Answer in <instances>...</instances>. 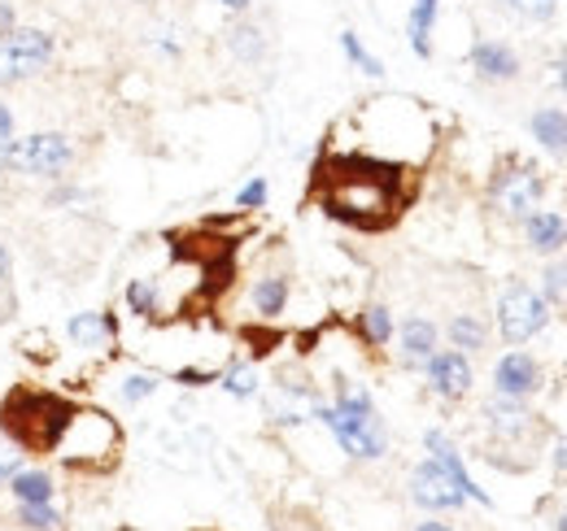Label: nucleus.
Wrapping results in <instances>:
<instances>
[{"label":"nucleus","instance_id":"f257e3e1","mask_svg":"<svg viewBox=\"0 0 567 531\" xmlns=\"http://www.w3.org/2000/svg\"><path fill=\"white\" fill-rule=\"evenodd\" d=\"M310 200L350 231H389L415 200V170L371 153H323L310 170Z\"/></svg>","mask_w":567,"mask_h":531},{"label":"nucleus","instance_id":"f03ea898","mask_svg":"<svg viewBox=\"0 0 567 531\" xmlns=\"http://www.w3.org/2000/svg\"><path fill=\"white\" fill-rule=\"evenodd\" d=\"M79 400L53 388H31L13 384L0 397V436L22 454V458H53L66 427H71Z\"/></svg>","mask_w":567,"mask_h":531},{"label":"nucleus","instance_id":"7ed1b4c3","mask_svg":"<svg viewBox=\"0 0 567 531\" xmlns=\"http://www.w3.org/2000/svg\"><path fill=\"white\" fill-rule=\"evenodd\" d=\"M118 454H123V427L96 409V405H83L74 409L71 427L58 445V462L66 470H87V475H105L118 466Z\"/></svg>","mask_w":567,"mask_h":531},{"label":"nucleus","instance_id":"20e7f679","mask_svg":"<svg viewBox=\"0 0 567 531\" xmlns=\"http://www.w3.org/2000/svg\"><path fill=\"white\" fill-rule=\"evenodd\" d=\"M315 418H323V427L337 436V445L350 458H384V423L375 414V405L358 388H337V405H319Z\"/></svg>","mask_w":567,"mask_h":531},{"label":"nucleus","instance_id":"39448f33","mask_svg":"<svg viewBox=\"0 0 567 531\" xmlns=\"http://www.w3.org/2000/svg\"><path fill=\"white\" fill-rule=\"evenodd\" d=\"M58 40L44 27H13L0 35V87H18L53 62Z\"/></svg>","mask_w":567,"mask_h":531},{"label":"nucleus","instance_id":"423d86ee","mask_svg":"<svg viewBox=\"0 0 567 531\" xmlns=\"http://www.w3.org/2000/svg\"><path fill=\"white\" fill-rule=\"evenodd\" d=\"M74 148L62 132H35L13 139L9 157H4V170H18V175H35V179H62L71 170Z\"/></svg>","mask_w":567,"mask_h":531},{"label":"nucleus","instance_id":"0eeeda50","mask_svg":"<svg viewBox=\"0 0 567 531\" xmlns=\"http://www.w3.org/2000/svg\"><path fill=\"white\" fill-rule=\"evenodd\" d=\"M542 188L546 184H542V175L528 162L506 157L494 170V179H489V200H494L497 214H506V218H528L537 209V200H542Z\"/></svg>","mask_w":567,"mask_h":531},{"label":"nucleus","instance_id":"6e6552de","mask_svg":"<svg viewBox=\"0 0 567 531\" xmlns=\"http://www.w3.org/2000/svg\"><path fill=\"white\" fill-rule=\"evenodd\" d=\"M546 319H550L546 296H537V292L524 288V283H511V288L502 292V301H497V332H502L506 344L533 340V335L546 327Z\"/></svg>","mask_w":567,"mask_h":531},{"label":"nucleus","instance_id":"1a4fd4ad","mask_svg":"<svg viewBox=\"0 0 567 531\" xmlns=\"http://www.w3.org/2000/svg\"><path fill=\"white\" fill-rule=\"evenodd\" d=\"M411 497H415V506H424V510H458L467 497L454 488V479L441 470V466L427 458L424 466H415V475H411Z\"/></svg>","mask_w":567,"mask_h":531},{"label":"nucleus","instance_id":"9d476101","mask_svg":"<svg viewBox=\"0 0 567 531\" xmlns=\"http://www.w3.org/2000/svg\"><path fill=\"white\" fill-rule=\"evenodd\" d=\"M424 366H427V384H432V393L441 400L467 397V388H472V366H467V357H463L458 348L432 353Z\"/></svg>","mask_w":567,"mask_h":531},{"label":"nucleus","instance_id":"9b49d317","mask_svg":"<svg viewBox=\"0 0 567 531\" xmlns=\"http://www.w3.org/2000/svg\"><path fill=\"white\" fill-rule=\"evenodd\" d=\"M494 384H497V397L524 400L542 388V366H537L528 353H519V348H515V353H506V357L497 362Z\"/></svg>","mask_w":567,"mask_h":531},{"label":"nucleus","instance_id":"f8f14e48","mask_svg":"<svg viewBox=\"0 0 567 531\" xmlns=\"http://www.w3.org/2000/svg\"><path fill=\"white\" fill-rule=\"evenodd\" d=\"M485 423H489V436H494V445H515L519 436H528V431H537V418L519 405L515 397H494L485 405Z\"/></svg>","mask_w":567,"mask_h":531},{"label":"nucleus","instance_id":"ddd939ff","mask_svg":"<svg viewBox=\"0 0 567 531\" xmlns=\"http://www.w3.org/2000/svg\"><path fill=\"white\" fill-rule=\"evenodd\" d=\"M424 449L432 454V462H436L441 470H445V475H450V479H454V488H458V492H463L467 501H481V506H489L485 488H476V479L467 475V466H463L458 449L450 445V436H445V431H436V427H432V431L424 436Z\"/></svg>","mask_w":567,"mask_h":531},{"label":"nucleus","instance_id":"4468645a","mask_svg":"<svg viewBox=\"0 0 567 531\" xmlns=\"http://www.w3.org/2000/svg\"><path fill=\"white\" fill-rule=\"evenodd\" d=\"M467 62H472V70H476L481 79H489V83H502V79H515V74H519V58H515L506 44H494V40L472 44Z\"/></svg>","mask_w":567,"mask_h":531},{"label":"nucleus","instance_id":"2eb2a0df","mask_svg":"<svg viewBox=\"0 0 567 531\" xmlns=\"http://www.w3.org/2000/svg\"><path fill=\"white\" fill-rule=\"evenodd\" d=\"M66 332H71V340L79 348H105V344L118 340V323H114V314L83 310V314H74L71 323H66Z\"/></svg>","mask_w":567,"mask_h":531},{"label":"nucleus","instance_id":"dca6fc26","mask_svg":"<svg viewBox=\"0 0 567 531\" xmlns=\"http://www.w3.org/2000/svg\"><path fill=\"white\" fill-rule=\"evenodd\" d=\"M524 236H528V249L537 253H555L567 244V222L555 214V209H533L524 218Z\"/></svg>","mask_w":567,"mask_h":531},{"label":"nucleus","instance_id":"f3484780","mask_svg":"<svg viewBox=\"0 0 567 531\" xmlns=\"http://www.w3.org/2000/svg\"><path fill=\"white\" fill-rule=\"evenodd\" d=\"M432 353H436V327L427 319L402 323V362L406 366H424Z\"/></svg>","mask_w":567,"mask_h":531},{"label":"nucleus","instance_id":"a211bd4d","mask_svg":"<svg viewBox=\"0 0 567 531\" xmlns=\"http://www.w3.org/2000/svg\"><path fill=\"white\" fill-rule=\"evenodd\" d=\"M9 492L18 506H44V501H53V475L49 470H18L9 479Z\"/></svg>","mask_w":567,"mask_h":531},{"label":"nucleus","instance_id":"6ab92c4d","mask_svg":"<svg viewBox=\"0 0 567 531\" xmlns=\"http://www.w3.org/2000/svg\"><path fill=\"white\" fill-rule=\"evenodd\" d=\"M533 139L542 144V148H550V153H567V114L564 110H537L533 114Z\"/></svg>","mask_w":567,"mask_h":531},{"label":"nucleus","instance_id":"aec40b11","mask_svg":"<svg viewBox=\"0 0 567 531\" xmlns=\"http://www.w3.org/2000/svg\"><path fill=\"white\" fill-rule=\"evenodd\" d=\"M436 4H441V0H411L406 35H411V49H415L420 58H432V22H436Z\"/></svg>","mask_w":567,"mask_h":531},{"label":"nucleus","instance_id":"412c9836","mask_svg":"<svg viewBox=\"0 0 567 531\" xmlns=\"http://www.w3.org/2000/svg\"><path fill=\"white\" fill-rule=\"evenodd\" d=\"M284 305H288V279L284 274H267V279H258L254 283V310H258V319H276L284 314Z\"/></svg>","mask_w":567,"mask_h":531},{"label":"nucleus","instance_id":"4be33fe9","mask_svg":"<svg viewBox=\"0 0 567 531\" xmlns=\"http://www.w3.org/2000/svg\"><path fill=\"white\" fill-rule=\"evenodd\" d=\"M227 49H231L240 62H249V66L267 58V40H262V31L249 27V22H236V27L227 31Z\"/></svg>","mask_w":567,"mask_h":531},{"label":"nucleus","instance_id":"5701e85b","mask_svg":"<svg viewBox=\"0 0 567 531\" xmlns=\"http://www.w3.org/2000/svg\"><path fill=\"white\" fill-rule=\"evenodd\" d=\"M358 335H362V344L384 348V344L393 340V314H389L384 305H367V310L358 314Z\"/></svg>","mask_w":567,"mask_h":531},{"label":"nucleus","instance_id":"b1692460","mask_svg":"<svg viewBox=\"0 0 567 531\" xmlns=\"http://www.w3.org/2000/svg\"><path fill=\"white\" fill-rule=\"evenodd\" d=\"M450 340H454L458 353H463V348H485V323L472 319V314H458V319L450 323Z\"/></svg>","mask_w":567,"mask_h":531},{"label":"nucleus","instance_id":"393cba45","mask_svg":"<svg viewBox=\"0 0 567 531\" xmlns=\"http://www.w3.org/2000/svg\"><path fill=\"white\" fill-rule=\"evenodd\" d=\"M127 310L136 314V319H157V288L153 283H144V279H136V283H127Z\"/></svg>","mask_w":567,"mask_h":531},{"label":"nucleus","instance_id":"a878e982","mask_svg":"<svg viewBox=\"0 0 567 531\" xmlns=\"http://www.w3.org/2000/svg\"><path fill=\"white\" fill-rule=\"evenodd\" d=\"M18 523L31 531H58L62 528V514L53 510V501H44V506H18Z\"/></svg>","mask_w":567,"mask_h":531},{"label":"nucleus","instance_id":"bb28decb","mask_svg":"<svg viewBox=\"0 0 567 531\" xmlns=\"http://www.w3.org/2000/svg\"><path fill=\"white\" fill-rule=\"evenodd\" d=\"M218 379H223V388H227L231 397H254V393H258V375H254V366H227Z\"/></svg>","mask_w":567,"mask_h":531},{"label":"nucleus","instance_id":"cd10ccee","mask_svg":"<svg viewBox=\"0 0 567 531\" xmlns=\"http://www.w3.org/2000/svg\"><path fill=\"white\" fill-rule=\"evenodd\" d=\"M341 49H346V58H350V62H354V66L362 70V74H371V79H380V74H384L380 58H371V53H367V49L358 44L354 31H341Z\"/></svg>","mask_w":567,"mask_h":531},{"label":"nucleus","instance_id":"c85d7f7f","mask_svg":"<svg viewBox=\"0 0 567 531\" xmlns=\"http://www.w3.org/2000/svg\"><path fill=\"white\" fill-rule=\"evenodd\" d=\"M506 9H515L519 18H533V22H550L555 18V0H506Z\"/></svg>","mask_w":567,"mask_h":531},{"label":"nucleus","instance_id":"c756f323","mask_svg":"<svg viewBox=\"0 0 567 531\" xmlns=\"http://www.w3.org/2000/svg\"><path fill=\"white\" fill-rule=\"evenodd\" d=\"M542 279H546V296H550L555 305H559V301H567V262L550 266Z\"/></svg>","mask_w":567,"mask_h":531},{"label":"nucleus","instance_id":"7c9ffc66","mask_svg":"<svg viewBox=\"0 0 567 531\" xmlns=\"http://www.w3.org/2000/svg\"><path fill=\"white\" fill-rule=\"evenodd\" d=\"M267 192H271V188H267V179H249V184L240 188L236 205H240V209H262V205H267Z\"/></svg>","mask_w":567,"mask_h":531},{"label":"nucleus","instance_id":"2f4dec72","mask_svg":"<svg viewBox=\"0 0 567 531\" xmlns=\"http://www.w3.org/2000/svg\"><path fill=\"white\" fill-rule=\"evenodd\" d=\"M153 393H157V379H153V375H132V379L123 384V400H132V405L144 397H153Z\"/></svg>","mask_w":567,"mask_h":531},{"label":"nucleus","instance_id":"473e14b6","mask_svg":"<svg viewBox=\"0 0 567 531\" xmlns=\"http://www.w3.org/2000/svg\"><path fill=\"white\" fill-rule=\"evenodd\" d=\"M18 470H22V454H18V449H13V445L0 436V483H9Z\"/></svg>","mask_w":567,"mask_h":531},{"label":"nucleus","instance_id":"72a5a7b5","mask_svg":"<svg viewBox=\"0 0 567 531\" xmlns=\"http://www.w3.org/2000/svg\"><path fill=\"white\" fill-rule=\"evenodd\" d=\"M13 114L0 105V175H4V157H9V148H13Z\"/></svg>","mask_w":567,"mask_h":531},{"label":"nucleus","instance_id":"f704fd0d","mask_svg":"<svg viewBox=\"0 0 567 531\" xmlns=\"http://www.w3.org/2000/svg\"><path fill=\"white\" fill-rule=\"evenodd\" d=\"M218 375L210 371H175V384H188V388H202V384H214Z\"/></svg>","mask_w":567,"mask_h":531},{"label":"nucleus","instance_id":"c9c22d12","mask_svg":"<svg viewBox=\"0 0 567 531\" xmlns=\"http://www.w3.org/2000/svg\"><path fill=\"white\" fill-rule=\"evenodd\" d=\"M9 274H13V262H9V249L0 240V292H9Z\"/></svg>","mask_w":567,"mask_h":531},{"label":"nucleus","instance_id":"e433bc0d","mask_svg":"<svg viewBox=\"0 0 567 531\" xmlns=\"http://www.w3.org/2000/svg\"><path fill=\"white\" fill-rule=\"evenodd\" d=\"M13 27H18V13H13V4H9V0H0V35H4V31H13Z\"/></svg>","mask_w":567,"mask_h":531},{"label":"nucleus","instance_id":"4c0bfd02","mask_svg":"<svg viewBox=\"0 0 567 531\" xmlns=\"http://www.w3.org/2000/svg\"><path fill=\"white\" fill-rule=\"evenodd\" d=\"M218 4H223V9H231V13H245L254 0H218Z\"/></svg>","mask_w":567,"mask_h":531},{"label":"nucleus","instance_id":"58836bf2","mask_svg":"<svg viewBox=\"0 0 567 531\" xmlns=\"http://www.w3.org/2000/svg\"><path fill=\"white\" fill-rule=\"evenodd\" d=\"M555 466H559V470H567V436L559 440V449H555Z\"/></svg>","mask_w":567,"mask_h":531},{"label":"nucleus","instance_id":"ea45409f","mask_svg":"<svg viewBox=\"0 0 567 531\" xmlns=\"http://www.w3.org/2000/svg\"><path fill=\"white\" fill-rule=\"evenodd\" d=\"M420 531H450V528H445V523H424Z\"/></svg>","mask_w":567,"mask_h":531},{"label":"nucleus","instance_id":"a19ab883","mask_svg":"<svg viewBox=\"0 0 567 531\" xmlns=\"http://www.w3.org/2000/svg\"><path fill=\"white\" fill-rule=\"evenodd\" d=\"M555 531H567V514H564V519H559V528H555Z\"/></svg>","mask_w":567,"mask_h":531},{"label":"nucleus","instance_id":"79ce46f5","mask_svg":"<svg viewBox=\"0 0 567 531\" xmlns=\"http://www.w3.org/2000/svg\"><path fill=\"white\" fill-rule=\"evenodd\" d=\"M144 4H148V0H144Z\"/></svg>","mask_w":567,"mask_h":531}]
</instances>
